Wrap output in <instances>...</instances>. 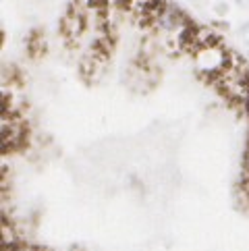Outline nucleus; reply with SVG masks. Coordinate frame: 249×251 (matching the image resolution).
Masks as SVG:
<instances>
[{
	"label": "nucleus",
	"mask_w": 249,
	"mask_h": 251,
	"mask_svg": "<svg viewBox=\"0 0 249 251\" xmlns=\"http://www.w3.org/2000/svg\"><path fill=\"white\" fill-rule=\"evenodd\" d=\"M245 164H247V173H249V151H247V160H245Z\"/></svg>",
	"instance_id": "obj_1"
},
{
	"label": "nucleus",
	"mask_w": 249,
	"mask_h": 251,
	"mask_svg": "<svg viewBox=\"0 0 249 251\" xmlns=\"http://www.w3.org/2000/svg\"><path fill=\"white\" fill-rule=\"evenodd\" d=\"M19 251H25V249H19Z\"/></svg>",
	"instance_id": "obj_2"
}]
</instances>
